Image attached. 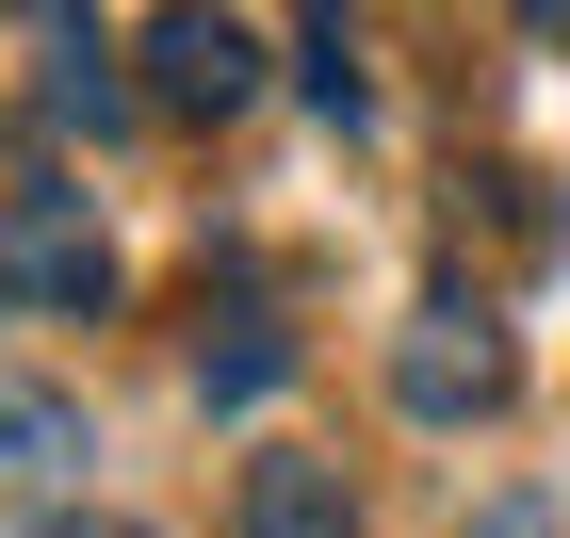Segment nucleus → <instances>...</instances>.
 Returning <instances> with one entry per match:
<instances>
[{"label": "nucleus", "instance_id": "1", "mask_svg": "<svg viewBox=\"0 0 570 538\" xmlns=\"http://www.w3.org/2000/svg\"><path fill=\"white\" fill-rule=\"evenodd\" d=\"M0 294L49 311V326H82L98 294H115V245H98L82 196H0Z\"/></svg>", "mask_w": 570, "mask_h": 538}, {"label": "nucleus", "instance_id": "2", "mask_svg": "<svg viewBox=\"0 0 570 538\" xmlns=\"http://www.w3.org/2000/svg\"><path fill=\"white\" fill-rule=\"evenodd\" d=\"M392 392L424 408V424H473V408L505 392V343H489V311H473V294H424V311H407V343H392Z\"/></svg>", "mask_w": 570, "mask_h": 538}, {"label": "nucleus", "instance_id": "3", "mask_svg": "<svg viewBox=\"0 0 570 538\" xmlns=\"http://www.w3.org/2000/svg\"><path fill=\"white\" fill-rule=\"evenodd\" d=\"M147 98H164V115H245V98H262V33H245V17H164V33H147Z\"/></svg>", "mask_w": 570, "mask_h": 538}, {"label": "nucleus", "instance_id": "4", "mask_svg": "<svg viewBox=\"0 0 570 538\" xmlns=\"http://www.w3.org/2000/svg\"><path fill=\"white\" fill-rule=\"evenodd\" d=\"M82 408L33 392V375H0V506H82Z\"/></svg>", "mask_w": 570, "mask_h": 538}, {"label": "nucleus", "instance_id": "5", "mask_svg": "<svg viewBox=\"0 0 570 538\" xmlns=\"http://www.w3.org/2000/svg\"><path fill=\"white\" fill-rule=\"evenodd\" d=\"M358 490H343V457H245V538H343Z\"/></svg>", "mask_w": 570, "mask_h": 538}, {"label": "nucleus", "instance_id": "6", "mask_svg": "<svg viewBox=\"0 0 570 538\" xmlns=\"http://www.w3.org/2000/svg\"><path fill=\"white\" fill-rule=\"evenodd\" d=\"M49 131H131V82H115V49H98V33H49Z\"/></svg>", "mask_w": 570, "mask_h": 538}, {"label": "nucleus", "instance_id": "7", "mask_svg": "<svg viewBox=\"0 0 570 538\" xmlns=\"http://www.w3.org/2000/svg\"><path fill=\"white\" fill-rule=\"evenodd\" d=\"M277 375H294V343H277L262 311H228V343H213V408H262Z\"/></svg>", "mask_w": 570, "mask_h": 538}, {"label": "nucleus", "instance_id": "8", "mask_svg": "<svg viewBox=\"0 0 570 538\" xmlns=\"http://www.w3.org/2000/svg\"><path fill=\"white\" fill-rule=\"evenodd\" d=\"M98 538H131V522H98Z\"/></svg>", "mask_w": 570, "mask_h": 538}]
</instances>
